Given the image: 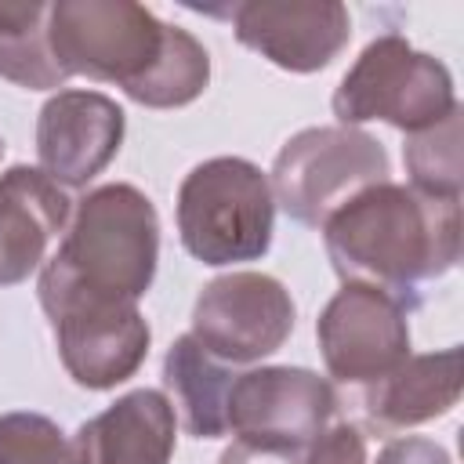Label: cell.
Returning <instances> with one entry per match:
<instances>
[{
	"mask_svg": "<svg viewBox=\"0 0 464 464\" xmlns=\"http://www.w3.org/2000/svg\"><path fill=\"white\" fill-rule=\"evenodd\" d=\"M326 257L344 283L384 290L399 301L446 276L460 257V199L381 181L352 196L323 225Z\"/></svg>",
	"mask_w": 464,
	"mask_h": 464,
	"instance_id": "6da1fadb",
	"label": "cell"
},
{
	"mask_svg": "<svg viewBox=\"0 0 464 464\" xmlns=\"http://www.w3.org/2000/svg\"><path fill=\"white\" fill-rule=\"evenodd\" d=\"M160 218L134 185H102L80 199L40 286L80 290L109 301H141L156 279Z\"/></svg>",
	"mask_w": 464,
	"mask_h": 464,
	"instance_id": "7a4b0ae2",
	"label": "cell"
},
{
	"mask_svg": "<svg viewBox=\"0 0 464 464\" xmlns=\"http://www.w3.org/2000/svg\"><path fill=\"white\" fill-rule=\"evenodd\" d=\"M276 196L268 174L239 156H214L192 167L178 188V232L203 265L257 261L272 243Z\"/></svg>",
	"mask_w": 464,
	"mask_h": 464,
	"instance_id": "3957f363",
	"label": "cell"
},
{
	"mask_svg": "<svg viewBox=\"0 0 464 464\" xmlns=\"http://www.w3.org/2000/svg\"><path fill=\"white\" fill-rule=\"evenodd\" d=\"M47 25L65 76L116 83L127 98L141 94L174 36V25L130 0H58Z\"/></svg>",
	"mask_w": 464,
	"mask_h": 464,
	"instance_id": "277c9868",
	"label": "cell"
},
{
	"mask_svg": "<svg viewBox=\"0 0 464 464\" xmlns=\"http://www.w3.org/2000/svg\"><path fill=\"white\" fill-rule=\"evenodd\" d=\"M457 109L450 69L410 47L399 33L377 36L362 47L355 65L334 91V116L344 127L384 120L406 134L435 127Z\"/></svg>",
	"mask_w": 464,
	"mask_h": 464,
	"instance_id": "5b68a950",
	"label": "cell"
},
{
	"mask_svg": "<svg viewBox=\"0 0 464 464\" xmlns=\"http://www.w3.org/2000/svg\"><path fill=\"white\" fill-rule=\"evenodd\" d=\"M392 163L377 138L359 127H308L297 130L272 163V196L286 218L323 228L352 196L388 181Z\"/></svg>",
	"mask_w": 464,
	"mask_h": 464,
	"instance_id": "8992f818",
	"label": "cell"
},
{
	"mask_svg": "<svg viewBox=\"0 0 464 464\" xmlns=\"http://www.w3.org/2000/svg\"><path fill=\"white\" fill-rule=\"evenodd\" d=\"M40 304L51 319L62 366L80 388H116L145 362L152 334L134 301L40 286Z\"/></svg>",
	"mask_w": 464,
	"mask_h": 464,
	"instance_id": "52a82bcc",
	"label": "cell"
},
{
	"mask_svg": "<svg viewBox=\"0 0 464 464\" xmlns=\"http://www.w3.org/2000/svg\"><path fill=\"white\" fill-rule=\"evenodd\" d=\"M294 297L265 272H228L210 279L192 304V337L221 362H257L294 334Z\"/></svg>",
	"mask_w": 464,
	"mask_h": 464,
	"instance_id": "ba28073f",
	"label": "cell"
},
{
	"mask_svg": "<svg viewBox=\"0 0 464 464\" xmlns=\"http://www.w3.org/2000/svg\"><path fill=\"white\" fill-rule=\"evenodd\" d=\"M319 352L341 384H370L410 355V319L399 297L344 283L315 323Z\"/></svg>",
	"mask_w": 464,
	"mask_h": 464,
	"instance_id": "9c48e42d",
	"label": "cell"
},
{
	"mask_svg": "<svg viewBox=\"0 0 464 464\" xmlns=\"http://www.w3.org/2000/svg\"><path fill=\"white\" fill-rule=\"evenodd\" d=\"M337 410L326 377L304 366H257L236 373L228 392V431L236 439L304 450Z\"/></svg>",
	"mask_w": 464,
	"mask_h": 464,
	"instance_id": "30bf717a",
	"label": "cell"
},
{
	"mask_svg": "<svg viewBox=\"0 0 464 464\" xmlns=\"http://www.w3.org/2000/svg\"><path fill=\"white\" fill-rule=\"evenodd\" d=\"M228 18L243 47L286 72L326 69L352 36L348 7L337 0H250Z\"/></svg>",
	"mask_w": 464,
	"mask_h": 464,
	"instance_id": "8fae6325",
	"label": "cell"
},
{
	"mask_svg": "<svg viewBox=\"0 0 464 464\" xmlns=\"http://www.w3.org/2000/svg\"><path fill=\"white\" fill-rule=\"evenodd\" d=\"M123 109L102 91H58L44 102L36 120L40 170L62 185L80 188L94 181L123 145Z\"/></svg>",
	"mask_w": 464,
	"mask_h": 464,
	"instance_id": "7c38bea8",
	"label": "cell"
},
{
	"mask_svg": "<svg viewBox=\"0 0 464 464\" xmlns=\"http://www.w3.org/2000/svg\"><path fill=\"white\" fill-rule=\"evenodd\" d=\"M460 399V348L406 355L395 370L359 388L362 424L377 435H399L450 413Z\"/></svg>",
	"mask_w": 464,
	"mask_h": 464,
	"instance_id": "4fadbf2b",
	"label": "cell"
},
{
	"mask_svg": "<svg viewBox=\"0 0 464 464\" xmlns=\"http://www.w3.org/2000/svg\"><path fill=\"white\" fill-rule=\"evenodd\" d=\"M69 221V199L40 167L0 174V286L29 279Z\"/></svg>",
	"mask_w": 464,
	"mask_h": 464,
	"instance_id": "5bb4252c",
	"label": "cell"
},
{
	"mask_svg": "<svg viewBox=\"0 0 464 464\" xmlns=\"http://www.w3.org/2000/svg\"><path fill=\"white\" fill-rule=\"evenodd\" d=\"M178 417L163 392L138 388L83 420L72 439V464H170Z\"/></svg>",
	"mask_w": 464,
	"mask_h": 464,
	"instance_id": "9a60e30c",
	"label": "cell"
},
{
	"mask_svg": "<svg viewBox=\"0 0 464 464\" xmlns=\"http://www.w3.org/2000/svg\"><path fill=\"white\" fill-rule=\"evenodd\" d=\"M236 373L192 334H181L163 355V388L174 417L192 439L228 435V392Z\"/></svg>",
	"mask_w": 464,
	"mask_h": 464,
	"instance_id": "2e32d148",
	"label": "cell"
},
{
	"mask_svg": "<svg viewBox=\"0 0 464 464\" xmlns=\"http://www.w3.org/2000/svg\"><path fill=\"white\" fill-rule=\"evenodd\" d=\"M51 4H0V76L25 91L62 87V72L51 51Z\"/></svg>",
	"mask_w": 464,
	"mask_h": 464,
	"instance_id": "e0dca14e",
	"label": "cell"
},
{
	"mask_svg": "<svg viewBox=\"0 0 464 464\" xmlns=\"http://www.w3.org/2000/svg\"><path fill=\"white\" fill-rule=\"evenodd\" d=\"M402 160L417 192L460 199V105L435 127L406 134Z\"/></svg>",
	"mask_w": 464,
	"mask_h": 464,
	"instance_id": "ac0fdd59",
	"label": "cell"
},
{
	"mask_svg": "<svg viewBox=\"0 0 464 464\" xmlns=\"http://www.w3.org/2000/svg\"><path fill=\"white\" fill-rule=\"evenodd\" d=\"M0 464H72V442L44 413H0Z\"/></svg>",
	"mask_w": 464,
	"mask_h": 464,
	"instance_id": "d6986e66",
	"label": "cell"
},
{
	"mask_svg": "<svg viewBox=\"0 0 464 464\" xmlns=\"http://www.w3.org/2000/svg\"><path fill=\"white\" fill-rule=\"evenodd\" d=\"M304 464H370L366 435L355 424H326L304 446Z\"/></svg>",
	"mask_w": 464,
	"mask_h": 464,
	"instance_id": "ffe728a7",
	"label": "cell"
},
{
	"mask_svg": "<svg viewBox=\"0 0 464 464\" xmlns=\"http://www.w3.org/2000/svg\"><path fill=\"white\" fill-rule=\"evenodd\" d=\"M218 464H304V450L236 439V442L218 457Z\"/></svg>",
	"mask_w": 464,
	"mask_h": 464,
	"instance_id": "44dd1931",
	"label": "cell"
},
{
	"mask_svg": "<svg viewBox=\"0 0 464 464\" xmlns=\"http://www.w3.org/2000/svg\"><path fill=\"white\" fill-rule=\"evenodd\" d=\"M373 464H453V460H450V453H446L439 442L410 435V439H392V442L377 453Z\"/></svg>",
	"mask_w": 464,
	"mask_h": 464,
	"instance_id": "7402d4cb",
	"label": "cell"
},
{
	"mask_svg": "<svg viewBox=\"0 0 464 464\" xmlns=\"http://www.w3.org/2000/svg\"><path fill=\"white\" fill-rule=\"evenodd\" d=\"M0 156H4V138H0Z\"/></svg>",
	"mask_w": 464,
	"mask_h": 464,
	"instance_id": "603a6c76",
	"label": "cell"
}]
</instances>
